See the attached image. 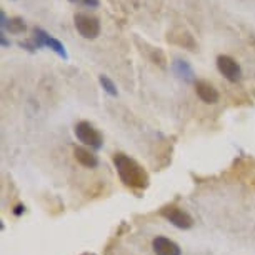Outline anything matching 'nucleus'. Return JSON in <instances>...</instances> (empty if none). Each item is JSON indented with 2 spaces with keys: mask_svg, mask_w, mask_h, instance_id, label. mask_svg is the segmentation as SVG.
<instances>
[{
  "mask_svg": "<svg viewBox=\"0 0 255 255\" xmlns=\"http://www.w3.org/2000/svg\"><path fill=\"white\" fill-rule=\"evenodd\" d=\"M115 170L124 182V185L130 187L133 190H143L148 185V174L135 158L128 157L124 152H115L112 155Z\"/></svg>",
  "mask_w": 255,
  "mask_h": 255,
  "instance_id": "nucleus-1",
  "label": "nucleus"
},
{
  "mask_svg": "<svg viewBox=\"0 0 255 255\" xmlns=\"http://www.w3.org/2000/svg\"><path fill=\"white\" fill-rule=\"evenodd\" d=\"M74 132H75V137L79 138L85 147H90L92 150H100V148H102L104 145L102 133H100L92 124L87 122V120H82V122L77 124Z\"/></svg>",
  "mask_w": 255,
  "mask_h": 255,
  "instance_id": "nucleus-2",
  "label": "nucleus"
},
{
  "mask_svg": "<svg viewBox=\"0 0 255 255\" xmlns=\"http://www.w3.org/2000/svg\"><path fill=\"white\" fill-rule=\"evenodd\" d=\"M74 25L77 32L87 40H95L100 35V20L90 13L79 12L74 15Z\"/></svg>",
  "mask_w": 255,
  "mask_h": 255,
  "instance_id": "nucleus-3",
  "label": "nucleus"
},
{
  "mask_svg": "<svg viewBox=\"0 0 255 255\" xmlns=\"http://www.w3.org/2000/svg\"><path fill=\"white\" fill-rule=\"evenodd\" d=\"M32 40L35 42L37 49H42V47H47V49H50L52 52H55V54L59 55L60 59L69 60V54H67L65 45L62 44L60 40H57L55 37H52L49 32H45L44 28H40V27H35V28H33Z\"/></svg>",
  "mask_w": 255,
  "mask_h": 255,
  "instance_id": "nucleus-4",
  "label": "nucleus"
},
{
  "mask_svg": "<svg viewBox=\"0 0 255 255\" xmlns=\"http://www.w3.org/2000/svg\"><path fill=\"white\" fill-rule=\"evenodd\" d=\"M160 215L167 222H170L174 227L180 230H189L194 227V219L190 217V214H187L184 209L177 205H167L160 210Z\"/></svg>",
  "mask_w": 255,
  "mask_h": 255,
  "instance_id": "nucleus-5",
  "label": "nucleus"
},
{
  "mask_svg": "<svg viewBox=\"0 0 255 255\" xmlns=\"http://www.w3.org/2000/svg\"><path fill=\"white\" fill-rule=\"evenodd\" d=\"M217 69L220 72V75H224V79H227L229 82H232V84L242 79V67H240L239 62L232 59L230 55L217 57Z\"/></svg>",
  "mask_w": 255,
  "mask_h": 255,
  "instance_id": "nucleus-6",
  "label": "nucleus"
},
{
  "mask_svg": "<svg viewBox=\"0 0 255 255\" xmlns=\"http://www.w3.org/2000/svg\"><path fill=\"white\" fill-rule=\"evenodd\" d=\"M194 89H195V94L202 102L205 104H217L220 95H219V90L207 80H197L194 84Z\"/></svg>",
  "mask_w": 255,
  "mask_h": 255,
  "instance_id": "nucleus-7",
  "label": "nucleus"
},
{
  "mask_svg": "<svg viewBox=\"0 0 255 255\" xmlns=\"http://www.w3.org/2000/svg\"><path fill=\"white\" fill-rule=\"evenodd\" d=\"M152 249H153V252H155V255H182V250L179 245H177L174 240L162 237V235H158V237L152 240Z\"/></svg>",
  "mask_w": 255,
  "mask_h": 255,
  "instance_id": "nucleus-8",
  "label": "nucleus"
},
{
  "mask_svg": "<svg viewBox=\"0 0 255 255\" xmlns=\"http://www.w3.org/2000/svg\"><path fill=\"white\" fill-rule=\"evenodd\" d=\"M168 42H174V44L184 47V49L190 52H194L197 49L194 37H192V33L189 30H185V28H175V30H172L168 33Z\"/></svg>",
  "mask_w": 255,
  "mask_h": 255,
  "instance_id": "nucleus-9",
  "label": "nucleus"
},
{
  "mask_svg": "<svg viewBox=\"0 0 255 255\" xmlns=\"http://www.w3.org/2000/svg\"><path fill=\"white\" fill-rule=\"evenodd\" d=\"M172 72L177 75V79L187 82V84H195V72L192 65L184 59H175L172 62Z\"/></svg>",
  "mask_w": 255,
  "mask_h": 255,
  "instance_id": "nucleus-10",
  "label": "nucleus"
},
{
  "mask_svg": "<svg viewBox=\"0 0 255 255\" xmlns=\"http://www.w3.org/2000/svg\"><path fill=\"white\" fill-rule=\"evenodd\" d=\"M74 158L80 163L82 167L95 168L99 165V157L87 147H75L74 148Z\"/></svg>",
  "mask_w": 255,
  "mask_h": 255,
  "instance_id": "nucleus-11",
  "label": "nucleus"
},
{
  "mask_svg": "<svg viewBox=\"0 0 255 255\" xmlns=\"http://www.w3.org/2000/svg\"><path fill=\"white\" fill-rule=\"evenodd\" d=\"M10 32V33H23L27 30V25H25V20L22 17H10L7 18L5 22V27L2 28V32Z\"/></svg>",
  "mask_w": 255,
  "mask_h": 255,
  "instance_id": "nucleus-12",
  "label": "nucleus"
},
{
  "mask_svg": "<svg viewBox=\"0 0 255 255\" xmlns=\"http://www.w3.org/2000/svg\"><path fill=\"white\" fill-rule=\"evenodd\" d=\"M99 82H100V85H102V89L107 92L110 97H117L119 95V90L117 87H115V84L112 82V79H109L107 75H99Z\"/></svg>",
  "mask_w": 255,
  "mask_h": 255,
  "instance_id": "nucleus-13",
  "label": "nucleus"
},
{
  "mask_svg": "<svg viewBox=\"0 0 255 255\" xmlns=\"http://www.w3.org/2000/svg\"><path fill=\"white\" fill-rule=\"evenodd\" d=\"M70 3H75V5H84L89 8H95L100 5V0H69Z\"/></svg>",
  "mask_w": 255,
  "mask_h": 255,
  "instance_id": "nucleus-14",
  "label": "nucleus"
},
{
  "mask_svg": "<svg viewBox=\"0 0 255 255\" xmlns=\"http://www.w3.org/2000/svg\"><path fill=\"white\" fill-rule=\"evenodd\" d=\"M0 44H2V47H10V40H7L5 32H0Z\"/></svg>",
  "mask_w": 255,
  "mask_h": 255,
  "instance_id": "nucleus-15",
  "label": "nucleus"
},
{
  "mask_svg": "<svg viewBox=\"0 0 255 255\" xmlns=\"http://www.w3.org/2000/svg\"><path fill=\"white\" fill-rule=\"evenodd\" d=\"M23 212H25V205H22V204H18V205H15V209H13V215H22Z\"/></svg>",
  "mask_w": 255,
  "mask_h": 255,
  "instance_id": "nucleus-16",
  "label": "nucleus"
}]
</instances>
